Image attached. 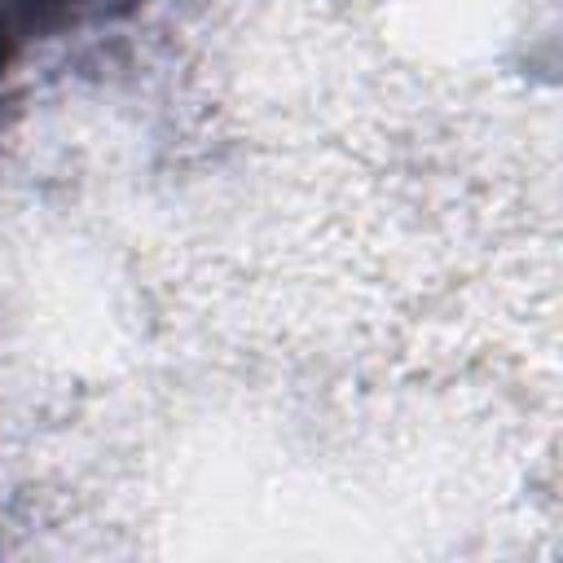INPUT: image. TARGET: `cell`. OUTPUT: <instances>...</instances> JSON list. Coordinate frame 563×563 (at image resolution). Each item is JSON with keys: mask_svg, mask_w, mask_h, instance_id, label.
<instances>
[{"mask_svg": "<svg viewBox=\"0 0 563 563\" xmlns=\"http://www.w3.org/2000/svg\"><path fill=\"white\" fill-rule=\"evenodd\" d=\"M141 0H0V88L26 48L57 40L75 26L128 13Z\"/></svg>", "mask_w": 563, "mask_h": 563, "instance_id": "1", "label": "cell"}]
</instances>
